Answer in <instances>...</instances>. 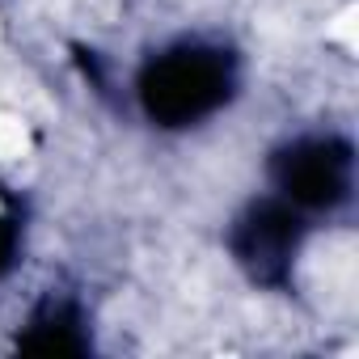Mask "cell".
I'll return each mask as SVG.
<instances>
[{"label": "cell", "instance_id": "cell-1", "mask_svg": "<svg viewBox=\"0 0 359 359\" xmlns=\"http://www.w3.org/2000/svg\"><path fill=\"white\" fill-rule=\"evenodd\" d=\"M237 60L216 43H177L152 55L140 72V110L156 127H195L229 106Z\"/></svg>", "mask_w": 359, "mask_h": 359}, {"label": "cell", "instance_id": "cell-2", "mask_svg": "<svg viewBox=\"0 0 359 359\" xmlns=\"http://www.w3.org/2000/svg\"><path fill=\"white\" fill-rule=\"evenodd\" d=\"M271 177L296 212H334L351 199L355 152L342 135H300L275 152Z\"/></svg>", "mask_w": 359, "mask_h": 359}, {"label": "cell", "instance_id": "cell-3", "mask_svg": "<svg viewBox=\"0 0 359 359\" xmlns=\"http://www.w3.org/2000/svg\"><path fill=\"white\" fill-rule=\"evenodd\" d=\"M300 245H304V212H296L279 195L250 203L229 233V250L237 266L262 287H283L292 279Z\"/></svg>", "mask_w": 359, "mask_h": 359}, {"label": "cell", "instance_id": "cell-4", "mask_svg": "<svg viewBox=\"0 0 359 359\" xmlns=\"http://www.w3.org/2000/svg\"><path fill=\"white\" fill-rule=\"evenodd\" d=\"M18 346L30 355H81V351H89V325H85L81 304L68 296H47L26 317V334L18 338Z\"/></svg>", "mask_w": 359, "mask_h": 359}, {"label": "cell", "instance_id": "cell-5", "mask_svg": "<svg viewBox=\"0 0 359 359\" xmlns=\"http://www.w3.org/2000/svg\"><path fill=\"white\" fill-rule=\"evenodd\" d=\"M18 258V220L9 212H0V275H5Z\"/></svg>", "mask_w": 359, "mask_h": 359}]
</instances>
